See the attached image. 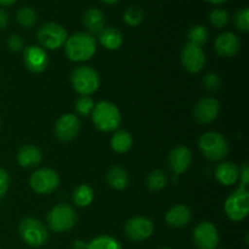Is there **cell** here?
I'll return each mask as SVG.
<instances>
[{"label":"cell","mask_w":249,"mask_h":249,"mask_svg":"<svg viewBox=\"0 0 249 249\" xmlns=\"http://www.w3.org/2000/svg\"><path fill=\"white\" fill-rule=\"evenodd\" d=\"M97 43L94 36L88 32H78L68 36L65 43V53L73 62H85L95 55Z\"/></svg>","instance_id":"6da1fadb"},{"label":"cell","mask_w":249,"mask_h":249,"mask_svg":"<svg viewBox=\"0 0 249 249\" xmlns=\"http://www.w3.org/2000/svg\"><path fill=\"white\" fill-rule=\"evenodd\" d=\"M91 119L94 125L104 133H112L122 124L121 111L111 101H100L95 104Z\"/></svg>","instance_id":"7a4b0ae2"},{"label":"cell","mask_w":249,"mask_h":249,"mask_svg":"<svg viewBox=\"0 0 249 249\" xmlns=\"http://www.w3.org/2000/svg\"><path fill=\"white\" fill-rule=\"evenodd\" d=\"M71 84L80 96H90L99 90L101 77L94 67L82 65L71 73Z\"/></svg>","instance_id":"3957f363"},{"label":"cell","mask_w":249,"mask_h":249,"mask_svg":"<svg viewBox=\"0 0 249 249\" xmlns=\"http://www.w3.org/2000/svg\"><path fill=\"white\" fill-rule=\"evenodd\" d=\"M198 147L207 160L212 162H220L230 151L229 141L224 135L216 131H207L198 139Z\"/></svg>","instance_id":"277c9868"},{"label":"cell","mask_w":249,"mask_h":249,"mask_svg":"<svg viewBox=\"0 0 249 249\" xmlns=\"http://www.w3.org/2000/svg\"><path fill=\"white\" fill-rule=\"evenodd\" d=\"M18 232L22 241L33 248L43 247L49 240V232L45 225L39 219L32 216L22 219L18 224Z\"/></svg>","instance_id":"5b68a950"},{"label":"cell","mask_w":249,"mask_h":249,"mask_svg":"<svg viewBox=\"0 0 249 249\" xmlns=\"http://www.w3.org/2000/svg\"><path fill=\"white\" fill-rule=\"evenodd\" d=\"M78 221L77 212L68 204H57L53 207L46 216V223L53 232H67L72 230Z\"/></svg>","instance_id":"8992f818"},{"label":"cell","mask_w":249,"mask_h":249,"mask_svg":"<svg viewBox=\"0 0 249 249\" xmlns=\"http://www.w3.org/2000/svg\"><path fill=\"white\" fill-rule=\"evenodd\" d=\"M225 214L230 220L242 221L248 216L249 213V191L246 186L240 185L230 196L226 198Z\"/></svg>","instance_id":"52a82bcc"},{"label":"cell","mask_w":249,"mask_h":249,"mask_svg":"<svg viewBox=\"0 0 249 249\" xmlns=\"http://www.w3.org/2000/svg\"><path fill=\"white\" fill-rule=\"evenodd\" d=\"M36 38L40 43L41 48L49 50H57L65 46L66 40L68 38L67 31L65 27L56 22H46L39 27L36 32Z\"/></svg>","instance_id":"ba28073f"},{"label":"cell","mask_w":249,"mask_h":249,"mask_svg":"<svg viewBox=\"0 0 249 249\" xmlns=\"http://www.w3.org/2000/svg\"><path fill=\"white\" fill-rule=\"evenodd\" d=\"M29 185L38 195H50L60 185V177L51 168H40L31 175Z\"/></svg>","instance_id":"9c48e42d"},{"label":"cell","mask_w":249,"mask_h":249,"mask_svg":"<svg viewBox=\"0 0 249 249\" xmlns=\"http://www.w3.org/2000/svg\"><path fill=\"white\" fill-rule=\"evenodd\" d=\"M126 237L133 242H141L148 240L155 232V224L146 216H133L124 226Z\"/></svg>","instance_id":"30bf717a"},{"label":"cell","mask_w":249,"mask_h":249,"mask_svg":"<svg viewBox=\"0 0 249 249\" xmlns=\"http://www.w3.org/2000/svg\"><path fill=\"white\" fill-rule=\"evenodd\" d=\"M180 61L185 70L189 73H198L206 65V53L201 46L187 41L180 53Z\"/></svg>","instance_id":"8fae6325"},{"label":"cell","mask_w":249,"mask_h":249,"mask_svg":"<svg viewBox=\"0 0 249 249\" xmlns=\"http://www.w3.org/2000/svg\"><path fill=\"white\" fill-rule=\"evenodd\" d=\"M194 242L198 249H215L220 242L219 231L214 224L202 221L194 230Z\"/></svg>","instance_id":"7c38bea8"},{"label":"cell","mask_w":249,"mask_h":249,"mask_svg":"<svg viewBox=\"0 0 249 249\" xmlns=\"http://www.w3.org/2000/svg\"><path fill=\"white\" fill-rule=\"evenodd\" d=\"M79 131L80 121L73 113L62 114L53 125V134H55L56 139L62 142H70V141L74 140Z\"/></svg>","instance_id":"4fadbf2b"},{"label":"cell","mask_w":249,"mask_h":249,"mask_svg":"<svg viewBox=\"0 0 249 249\" xmlns=\"http://www.w3.org/2000/svg\"><path fill=\"white\" fill-rule=\"evenodd\" d=\"M23 65L33 73H41L49 65L48 53L38 45H28L23 49Z\"/></svg>","instance_id":"5bb4252c"},{"label":"cell","mask_w":249,"mask_h":249,"mask_svg":"<svg viewBox=\"0 0 249 249\" xmlns=\"http://www.w3.org/2000/svg\"><path fill=\"white\" fill-rule=\"evenodd\" d=\"M220 102L214 97H203L196 104L194 117L198 123L211 124L218 118L220 112Z\"/></svg>","instance_id":"9a60e30c"},{"label":"cell","mask_w":249,"mask_h":249,"mask_svg":"<svg viewBox=\"0 0 249 249\" xmlns=\"http://www.w3.org/2000/svg\"><path fill=\"white\" fill-rule=\"evenodd\" d=\"M192 162V153L189 147L179 145L170 151L168 156V164L174 174L180 175L186 172Z\"/></svg>","instance_id":"2e32d148"},{"label":"cell","mask_w":249,"mask_h":249,"mask_svg":"<svg viewBox=\"0 0 249 249\" xmlns=\"http://www.w3.org/2000/svg\"><path fill=\"white\" fill-rule=\"evenodd\" d=\"M214 49L221 57H233L241 49V40L236 34L224 32L214 41Z\"/></svg>","instance_id":"e0dca14e"},{"label":"cell","mask_w":249,"mask_h":249,"mask_svg":"<svg viewBox=\"0 0 249 249\" xmlns=\"http://www.w3.org/2000/svg\"><path fill=\"white\" fill-rule=\"evenodd\" d=\"M192 213L191 209L185 204H177L172 207L165 213V223L175 229H180L186 226L191 221Z\"/></svg>","instance_id":"ac0fdd59"},{"label":"cell","mask_w":249,"mask_h":249,"mask_svg":"<svg viewBox=\"0 0 249 249\" xmlns=\"http://www.w3.org/2000/svg\"><path fill=\"white\" fill-rule=\"evenodd\" d=\"M43 160V153L40 148L34 145H24L18 148L16 155V160L22 168H34L40 164Z\"/></svg>","instance_id":"d6986e66"},{"label":"cell","mask_w":249,"mask_h":249,"mask_svg":"<svg viewBox=\"0 0 249 249\" xmlns=\"http://www.w3.org/2000/svg\"><path fill=\"white\" fill-rule=\"evenodd\" d=\"M106 18H105L104 12L97 7H90L83 15V24L87 28L88 33L91 36L99 34L105 28Z\"/></svg>","instance_id":"ffe728a7"},{"label":"cell","mask_w":249,"mask_h":249,"mask_svg":"<svg viewBox=\"0 0 249 249\" xmlns=\"http://www.w3.org/2000/svg\"><path fill=\"white\" fill-rule=\"evenodd\" d=\"M215 178L224 186L235 185L240 180V168L233 162H221L215 169Z\"/></svg>","instance_id":"44dd1931"},{"label":"cell","mask_w":249,"mask_h":249,"mask_svg":"<svg viewBox=\"0 0 249 249\" xmlns=\"http://www.w3.org/2000/svg\"><path fill=\"white\" fill-rule=\"evenodd\" d=\"M99 41L107 50H118L123 44V34L118 28L105 27L99 33Z\"/></svg>","instance_id":"7402d4cb"},{"label":"cell","mask_w":249,"mask_h":249,"mask_svg":"<svg viewBox=\"0 0 249 249\" xmlns=\"http://www.w3.org/2000/svg\"><path fill=\"white\" fill-rule=\"evenodd\" d=\"M106 179L108 186L113 190H118V191L125 189L130 182V177H129L128 172L119 165H113L109 168Z\"/></svg>","instance_id":"603a6c76"},{"label":"cell","mask_w":249,"mask_h":249,"mask_svg":"<svg viewBox=\"0 0 249 249\" xmlns=\"http://www.w3.org/2000/svg\"><path fill=\"white\" fill-rule=\"evenodd\" d=\"M111 147L117 153H126L133 147V136L126 130H118L111 139Z\"/></svg>","instance_id":"cb8c5ba5"},{"label":"cell","mask_w":249,"mask_h":249,"mask_svg":"<svg viewBox=\"0 0 249 249\" xmlns=\"http://www.w3.org/2000/svg\"><path fill=\"white\" fill-rule=\"evenodd\" d=\"M94 196L95 195L92 187L87 184H82L74 189V191L72 194V199L75 206L84 208V207L90 206L92 203Z\"/></svg>","instance_id":"d4e9b609"},{"label":"cell","mask_w":249,"mask_h":249,"mask_svg":"<svg viewBox=\"0 0 249 249\" xmlns=\"http://www.w3.org/2000/svg\"><path fill=\"white\" fill-rule=\"evenodd\" d=\"M168 184V177L163 170H152L146 178V186L150 191L158 192L164 189Z\"/></svg>","instance_id":"484cf974"},{"label":"cell","mask_w":249,"mask_h":249,"mask_svg":"<svg viewBox=\"0 0 249 249\" xmlns=\"http://www.w3.org/2000/svg\"><path fill=\"white\" fill-rule=\"evenodd\" d=\"M87 249H123L121 242L112 236H97L88 242Z\"/></svg>","instance_id":"4316f807"},{"label":"cell","mask_w":249,"mask_h":249,"mask_svg":"<svg viewBox=\"0 0 249 249\" xmlns=\"http://www.w3.org/2000/svg\"><path fill=\"white\" fill-rule=\"evenodd\" d=\"M16 19L19 26L28 29L36 26V21H38V15H36V11L33 7L23 6L17 11Z\"/></svg>","instance_id":"83f0119b"},{"label":"cell","mask_w":249,"mask_h":249,"mask_svg":"<svg viewBox=\"0 0 249 249\" xmlns=\"http://www.w3.org/2000/svg\"><path fill=\"white\" fill-rule=\"evenodd\" d=\"M208 29L201 24H196V26L191 27L187 32V39L190 43L196 44V45L202 46L208 41Z\"/></svg>","instance_id":"f1b7e54d"},{"label":"cell","mask_w":249,"mask_h":249,"mask_svg":"<svg viewBox=\"0 0 249 249\" xmlns=\"http://www.w3.org/2000/svg\"><path fill=\"white\" fill-rule=\"evenodd\" d=\"M143 18H145V12L141 7L139 6H129L125 10L123 15V19L128 26L130 27H138L142 23Z\"/></svg>","instance_id":"f546056e"},{"label":"cell","mask_w":249,"mask_h":249,"mask_svg":"<svg viewBox=\"0 0 249 249\" xmlns=\"http://www.w3.org/2000/svg\"><path fill=\"white\" fill-rule=\"evenodd\" d=\"M229 18L230 17H229L228 11L224 9H214L209 14V22L215 28H224V27L228 26Z\"/></svg>","instance_id":"4dcf8cb0"},{"label":"cell","mask_w":249,"mask_h":249,"mask_svg":"<svg viewBox=\"0 0 249 249\" xmlns=\"http://www.w3.org/2000/svg\"><path fill=\"white\" fill-rule=\"evenodd\" d=\"M94 107L95 102L90 96H80L75 101V111L78 112V114H80L83 117L91 116Z\"/></svg>","instance_id":"1f68e13d"},{"label":"cell","mask_w":249,"mask_h":249,"mask_svg":"<svg viewBox=\"0 0 249 249\" xmlns=\"http://www.w3.org/2000/svg\"><path fill=\"white\" fill-rule=\"evenodd\" d=\"M233 23L238 31L247 33L249 31V10L248 7L238 10L233 16Z\"/></svg>","instance_id":"d6a6232c"},{"label":"cell","mask_w":249,"mask_h":249,"mask_svg":"<svg viewBox=\"0 0 249 249\" xmlns=\"http://www.w3.org/2000/svg\"><path fill=\"white\" fill-rule=\"evenodd\" d=\"M203 87L208 91H218L221 87V80L216 73H208L203 78Z\"/></svg>","instance_id":"836d02e7"},{"label":"cell","mask_w":249,"mask_h":249,"mask_svg":"<svg viewBox=\"0 0 249 249\" xmlns=\"http://www.w3.org/2000/svg\"><path fill=\"white\" fill-rule=\"evenodd\" d=\"M7 48L12 51V53H19L24 49V40L21 36L18 34H11L7 38Z\"/></svg>","instance_id":"e575fe53"},{"label":"cell","mask_w":249,"mask_h":249,"mask_svg":"<svg viewBox=\"0 0 249 249\" xmlns=\"http://www.w3.org/2000/svg\"><path fill=\"white\" fill-rule=\"evenodd\" d=\"M10 186V177L9 173L4 169V168H0V198L2 196H5V194L7 192Z\"/></svg>","instance_id":"d590c367"},{"label":"cell","mask_w":249,"mask_h":249,"mask_svg":"<svg viewBox=\"0 0 249 249\" xmlns=\"http://www.w3.org/2000/svg\"><path fill=\"white\" fill-rule=\"evenodd\" d=\"M240 181L242 186L248 187L249 185V167L248 163H243L242 167L240 168Z\"/></svg>","instance_id":"8d00e7d4"},{"label":"cell","mask_w":249,"mask_h":249,"mask_svg":"<svg viewBox=\"0 0 249 249\" xmlns=\"http://www.w3.org/2000/svg\"><path fill=\"white\" fill-rule=\"evenodd\" d=\"M9 22H10L9 14H7L5 10L0 9V31H2V29L6 28L7 24H9Z\"/></svg>","instance_id":"74e56055"},{"label":"cell","mask_w":249,"mask_h":249,"mask_svg":"<svg viewBox=\"0 0 249 249\" xmlns=\"http://www.w3.org/2000/svg\"><path fill=\"white\" fill-rule=\"evenodd\" d=\"M87 247H88V243L82 240H75L72 245L73 249H87Z\"/></svg>","instance_id":"f35d334b"},{"label":"cell","mask_w":249,"mask_h":249,"mask_svg":"<svg viewBox=\"0 0 249 249\" xmlns=\"http://www.w3.org/2000/svg\"><path fill=\"white\" fill-rule=\"evenodd\" d=\"M16 1L17 0H0V5H1V6H11V5H14Z\"/></svg>","instance_id":"ab89813d"},{"label":"cell","mask_w":249,"mask_h":249,"mask_svg":"<svg viewBox=\"0 0 249 249\" xmlns=\"http://www.w3.org/2000/svg\"><path fill=\"white\" fill-rule=\"evenodd\" d=\"M206 1L211 2V4H214V5H220V4H224V2H226L228 0H206Z\"/></svg>","instance_id":"60d3db41"},{"label":"cell","mask_w":249,"mask_h":249,"mask_svg":"<svg viewBox=\"0 0 249 249\" xmlns=\"http://www.w3.org/2000/svg\"><path fill=\"white\" fill-rule=\"evenodd\" d=\"M102 2H105V4H116V2H118L119 0H101Z\"/></svg>","instance_id":"b9f144b4"},{"label":"cell","mask_w":249,"mask_h":249,"mask_svg":"<svg viewBox=\"0 0 249 249\" xmlns=\"http://www.w3.org/2000/svg\"><path fill=\"white\" fill-rule=\"evenodd\" d=\"M160 249H172V248H168V247H163V248H160Z\"/></svg>","instance_id":"7bdbcfd3"},{"label":"cell","mask_w":249,"mask_h":249,"mask_svg":"<svg viewBox=\"0 0 249 249\" xmlns=\"http://www.w3.org/2000/svg\"><path fill=\"white\" fill-rule=\"evenodd\" d=\"M0 126H1V117H0Z\"/></svg>","instance_id":"ee69618b"},{"label":"cell","mask_w":249,"mask_h":249,"mask_svg":"<svg viewBox=\"0 0 249 249\" xmlns=\"http://www.w3.org/2000/svg\"><path fill=\"white\" fill-rule=\"evenodd\" d=\"M215 249H223V248H215Z\"/></svg>","instance_id":"f6af8a7d"},{"label":"cell","mask_w":249,"mask_h":249,"mask_svg":"<svg viewBox=\"0 0 249 249\" xmlns=\"http://www.w3.org/2000/svg\"><path fill=\"white\" fill-rule=\"evenodd\" d=\"M0 249H1V248H0Z\"/></svg>","instance_id":"bcb514c9"}]
</instances>
